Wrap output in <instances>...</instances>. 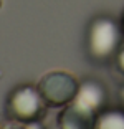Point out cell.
<instances>
[{
	"instance_id": "cell-1",
	"label": "cell",
	"mask_w": 124,
	"mask_h": 129,
	"mask_svg": "<svg viewBox=\"0 0 124 129\" xmlns=\"http://www.w3.org/2000/svg\"><path fill=\"white\" fill-rule=\"evenodd\" d=\"M122 28L111 17L99 15L89 23L86 33L88 56L96 63H108L114 60L122 45Z\"/></svg>"
},
{
	"instance_id": "cell-5",
	"label": "cell",
	"mask_w": 124,
	"mask_h": 129,
	"mask_svg": "<svg viewBox=\"0 0 124 129\" xmlns=\"http://www.w3.org/2000/svg\"><path fill=\"white\" fill-rule=\"evenodd\" d=\"M106 99H108V93H106L104 84L96 80H86L79 83L78 93L75 96L76 103H79L81 106L88 108L96 114H99L104 109Z\"/></svg>"
},
{
	"instance_id": "cell-4",
	"label": "cell",
	"mask_w": 124,
	"mask_h": 129,
	"mask_svg": "<svg viewBox=\"0 0 124 129\" xmlns=\"http://www.w3.org/2000/svg\"><path fill=\"white\" fill-rule=\"evenodd\" d=\"M96 116V113L73 99L70 104L63 106L61 113L58 114V129H94Z\"/></svg>"
},
{
	"instance_id": "cell-9",
	"label": "cell",
	"mask_w": 124,
	"mask_h": 129,
	"mask_svg": "<svg viewBox=\"0 0 124 129\" xmlns=\"http://www.w3.org/2000/svg\"><path fill=\"white\" fill-rule=\"evenodd\" d=\"M119 99H121V104H122V108H124V84H122V88H121V91H119Z\"/></svg>"
},
{
	"instance_id": "cell-8",
	"label": "cell",
	"mask_w": 124,
	"mask_h": 129,
	"mask_svg": "<svg viewBox=\"0 0 124 129\" xmlns=\"http://www.w3.org/2000/svg\"><path fill=\"white\" fill-rule=\"evenodd\" d=\"M0 129H26L23 124H20V122H15V121H10V122H7L5 126H2Z\"/></svg>"
},
{
	"instance_id": "cell-11",
	"label": "cell",
	"mask_w": 124,
	"mask_h": 129,
	"mask_svg": "<svg viewBox=\"0 0 124 129\" xmlns=\"http://www.w3.org/2000/svg\"><path fill=\"white\" fill-rule=\"evenodd\" d=\"M2 4H4V0H0V7H2Z\"/></svg>"
},
{
	"instance_id": "cell-10",
	"label": "cell",
	"mask_w": 124,
	"mask_h": 129,
	"mask_svg": "<svg viewBox=\"0 0 124 129\" xmlns=\"http://www.w3.org/2000/svg\"><path fill=\"white\" fill-rule=\"evenodd\" d=\"M121 28H122V33H124V12H122V17H121Z\"/></svg>"
},
{
	"instance_id": "cell-7",
	"label": "cell",
	"mask_w": 124,
	"mask_h": 129,
	"mask_svg": "<svg viewBox=\"0 0 124 129\" xmlns=\"http://www.w3.org/2000/svg\"><path fill=\"white\" fill-rule=\"evenodd\" d=\"M114 64H116L117 71H119L121 75H124V43L119 46L116 56H114Z\"/></svg>"
},
{
	"instance_id": "cell-3",
	"label": "cell",
	"mask_w": 124,
	"mask_h": 129,
	"mask_svg": "<svg viewBox=\"0 0 124 129\" xmlns=\"http://www.w3.org/2000/svg\"><path fill=\"white\" fill-rule=\"evenodd\" d=\"M46 106L63 108L75 99L79 83L73 75L66 71H50L37 84Z\"/></svg>"
},
{
	"instance_id": "cell-6",
	"label": "cell",
	"mask_w": 124,
	"mask_h": 129,
	"mask_svg": "<svg viewBox=\"0 0 124 129\" xmlns=\"http://www.w3.org/2000/svg\"><path fill=\"white\" fill-rule=\"evenodd\" d=\"M94 129H124V108L103 109L96 116Z\"/></svg>"
},
{
	"instance_id": "cell-2",
	"label": "cell",
	"mask_w": 124,
	"mask_h": 129,
	"mask_svg": "<svg viewBox=\"0 0 124 129\" xmlns=\"http://www.w3.org/2000/svg\"><path fill=\"white\" fill-rule=\"evenodd\" d=\"M5 113L10 121L28 124L33 121H41L45 118L46 103L37 86L22 84V86H17L8 94Z\"/></svg>"
}]
</instances>
